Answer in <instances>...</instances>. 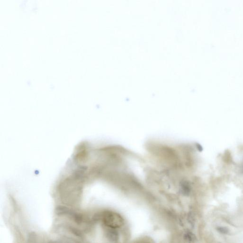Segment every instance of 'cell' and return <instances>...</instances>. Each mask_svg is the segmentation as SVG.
Masks as SVG:
<instances>
[{"label": "cell", "instance_id": "6da1fadb", "mask_svg": "<svg viewBox=\"0 0 243 243\" xmlns=\"http://www.w3.org/2000/svg\"><path fill=\"white\" fill-rule=\"evenodd\" d=\"M100 217L102 218L104 225L109 228H118L124 224L123 218L118 214L114 212H104Z\"/></svg>", "mask_w": 243, "mask_h": 243}, {"label": "cell", "instance_id": "7a4b0ae2", "mask_svg": "<svg viewBox=\"0 0 243 243\" xmlns=\"http://www.w3.org/2000/svg\"><path fill=\"white\" fill-rule=\"evenodd\" d=\"M75 212L64 206H58L56 209V213L58 215H68L71 217L73 216Z\"/></svg>", "mask_w": 243, "mask_h": 243}, {"label": "cell", "instance_id": "3957f363", "mask_svg": "<svg viewBox=\"0 0 243 243\" xmlns=\"http://www.w3.org/2000/svg\"><path fill=\"white\" fill-rule=\"evenodd\" d=\"M86 169H87V168L85 166H81V167H79L76 170V171L75 172L74 174V179H75L76 180L80 179L83 176L84 172L86 171Z\"/></svg>", "mask_w": 243, "mask_h": 243}, {"label": "cell", "instance_id": "277c9868", "mask_svg": "<svg viewBox=\"0 0 243 243\" xmlns=\"http://www.w3.org/2000/svg\"><path fill=\"white\" fill-rule=\"evenodd\" d=\"M107 236L110 240L112 241H116L118 239V234L115 230L113 229H109L107 232Z\"/></svg>", "mask_w": 243, "mask_h": 243}, {"label": "cell", "instance_id": "5b68a950", "mask_svg": "<svg viewBox=\"0 0 243 243\" xmlns=\"http://www.w3.org/2000/svg\"><path fill=\"white\" fill-rule=\"evenodd\" d=\"M181 189L183 193L185 195H188L190 192V185L188 183V182L184 181L181 184Z\"/></svg>", "mask_w": 243, "mask_h": 243}, {"label": "cell", "instance_id": "8992f818", "mask_svg": "<svg viewBox=\"0 0 243 243\" xmlns=\"http://www.w3.org/2000/svg\"><path fill=\"white\" fill-rule=\"evenodd\" d=\"M69 229H70V231L72 232L73 234H75L76 236H78L80 238H82L83 236L82 233L79 230L71 227H69Z\"/></svg>", "mask_w": 243, "mask_h": 243}, {"label": "cell", "instance_id": "52a82bcc", "mask_svg": "<svg viewBox=\"0 0 243 243\" xmlns=\"http://www.w3.org/2000/svg\"><path fill=\"white\" fill-rule=\"evenodd\" d=\"M217 229L219 232L223 234H227L229 232V230L227 227H217Z\"/></svg>", "mask_w": 243, "mask_h": 243}, {"label": "cell", "instance_id": "ba28073f", "mask_svg": "<svg viewBox=\"0 0 243 243\" xmlns=\"http://www.w3.org/2000/svg\"><path fill=\"white\" fill-rule=\"evenodd\" d=\"M36 236L35 234V233H32L30 234L29 237V239H28L30 240V242H34V240L36 239Z\"/></svg>", "mask_w": 243, "mask_h": 243}]
</instances>
